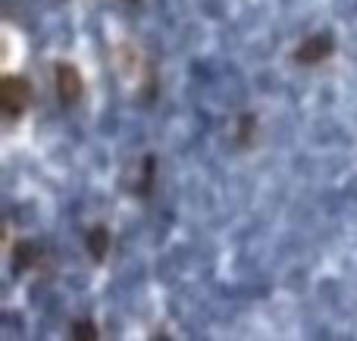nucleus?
Here are the masks:
<instances>
[{
	"instance_id": "nucleus-1",
	"label": "nucleus",
	"mask_w": 357,
	"mask_h": 341,
	"mask_svg": "<svg viewBox=\"0 0 357 341\" xmlns=\"http://www.w3.org/2000/svg\"><path fill=\"white\" fill-rule=\"evenodd\" d=\"M31 104V85L19 75H3L0 81V106L6 119H19Z\"/></svg>"
},
{
	"instance_id": "nucleus-2",
	"label": "nucleus",
	"mask_w": 357,
	"mask_h": 341,
	"mask_svg": "<svg viewBox=\"0 0 357 341\" xmlns=\"http://www.w3.org/2000/svg\"><path fill=\"white\" fill-rule=\"evenodd\" d=\"M54 81H56V97H60L63 106H75L85 94V81H82V72L73 66V63H56L54 66Z\"/></svg>"
},
{
	"instance_id": "nucleus-3",
	"label": "nucleus",
	"mask_w": 357,
	"mask_h": 341,
	"mask_svg": "<svg viewBox=\"0 0 357 341\" xmlns=\"http://www.w3.org/2000/svg\"><path fill=\"white\" fill-rule=\"evenodd\" d=\"M335 50V38L320 31V35H310L307 41H301V47L295 50V60L301 66H320L323 60H329Z\"/></svg>"
},
{
	"instance_id": "nucleus-4",
	"label": "nucleus",
	"mask_w": 357,
	"mask_h": 341,
	"mask_svg": "<svg viewBox=\"0 0 357 341\" xmlns=\"http://www.w3.org/2000/svg\"><path fill=\"white\" fill-rule=\"evenodd\" d=\"M85 248H88V254H91V260L100 263L107 257V251H110V232H107L104 225H94L85 235Z\"/></svg>"
},
{
	"instance_id": "nucleus-5",
	"label": "nucleus",
	"mask_w": 357,
	"mask_h": 341,
	"mask_svg": "<svg viewBox=\"0 0 357 341\" xmlns=\"http://www.w3.org/2000/svg\"><path fill=\"white\" fill-rule=\"evenodd\" d=\"M35 257H38V244H31V241H19V244H16V251H13V269H16V273L29 269L31 263H35Z\"/></svg>"
},
{
	"instance_id": "nucleus-6",
	"label": "nucleus",
	"mask_w": 357,
	"mask_h": 341,
	"mask_svg": "<svg viewBox=\"0 0 357 341\" xmlns=\"http://www.w3.org/2000/svg\"><path fill=\"white\" fill-rule=\"evenodd\" d=\"M154 166H157L154 157H144V163H142V182H138V188H135V191L142 194V198L148 194V188L154 185Z\"/></svg>"
},
{
	"instance_id": "nucleus-7",
	"label": "nucleus",
	"mask_w": 357,
	"mask_h": 341,
	"mask_svg": "<svg viewBox=\"0 0 357 341\" xmlns=\"http://www.w3.org/2000/svg\"><path fill=\"white\" fill-rule=\"evenodd\" d=\"M69 332H73V338H85V341H94V338H98V326H94L91 319H75Z\"/></svg>"
},
{
	"instance_id": "nucleus-8",
	"label": "nucleus",
	"mask_w": 357,
	"mask_h": 341,
	"mask_svg": "<svg viewBox=\"0 0 357 341\" xmlns=\"http://www.w3.org/2000/svg\"><path fill=\"white\" fill-rule=\"evenodd\" d=\"M248 135H254V116H241V132H238V144H248Z\"/></svg>"
},
{
	"instance_id": "nucleus-9",
	"label": "nucleus",
	"mask_w": 357,
	"mask_h": 341,
	"mask_svg": "<svg viewBox=\"0 0 357 341\" xmlns=\"http://www.w3.org/2000/svg\"><path fill=\"white\" fill-rule=\"evenodd\" d=\"M132 3H138V0H132Z\"/></svg>"
}]
</instances>
